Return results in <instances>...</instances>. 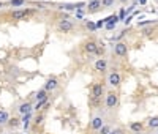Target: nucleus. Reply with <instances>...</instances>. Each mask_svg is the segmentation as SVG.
Segmentation results:
<instances>
[{
	"label": "nucleus",
	"mask_w": 158,
	"mask_h": 134,
	"mask_svg": "<svg viewBox=\"0 0 158 134\" xmlns=\"http://www.w3.org/2000/svg\"><path fill=\"white\" fill-rule=\"evenodd\" d=\"M103 95H104V85L101 82H95L94 85H92V88H90V96H89L90 104L92 106H97L100 103V99H101Z\"/></svg>",
	"instance_id": "f257e3e1"
},
{
	"label": "nucleus",
	"mask_w": 158,
	"mask_h": 134,
	"mask_svg": "<svg viewBox=\"0 0 158 134\" xmlns=\"http://www.w3.org/2000/svg\"><path fill=\"white\" fill-rule=\"evenodd\" d=\"M73 29H74V22L68 18H63L57 22V30L62 33H70V32H73Z\"/></svg>",
	"instance_id": "f03ea898"
},
{
	"label": "nucleus",
	"mask_w": 158,
	"mask_h": 134,
	"mask_svg": "<svg viewBox=\"0 0 158 134\" xmlns=\"http://www.w3.org/2000/svg\"><path fill=\"white\" fill-rule=\"evenodd\" d=\"M106 107H108V111H111V109H115L117 107V104H118V95H117V91L115 90H111V91H108L106 93Z\"/></svg>",
	"instance_id": "7ed1b4c3"
},
{
	"label": "nucleus",
	"mask_w": 158,
	"mask_h": 134,
	"mask_svg": "<svg viewBox=\"0 0 158 134\" xmlns=\"http://www.w3.org/2000/svg\"><path fill=\"white\" fill-rule=\"evenodd\" d=\"M100 10H103V5H101V0H89L87 2V6H85V11L89 14H95Z\"/></svg>",
	"instance_id": "20e7f679"
},
{
	"label": "nucleus",
	"mask_w": 158,
	"mask_h": 134,
	"mask_svg": "<svg viewBox=\"0 0 158 134\" xmlns=\"http://www.w3.org/2000/svg\"><path fill=\"white\" fill-rule=\"evenodd\" d=\"M60 87V84H59V79L57 77H54V76H51V77H48L46 79V82H44V90L46 91H49V93H52L54 90H57Z\"/></svg>",
	"instance_id": "39448f33"
},
{
	"label": "nucleus",
	"mask_w": 158,
	"mask_h": 134,
	"mask_svg": "<svg viewBox=\"0 0 158 134\" xmlns=\"http://www.w3.org/2000/svg\"><path fill=\"white\" fill-rule=\"evenodd\" d=\"M114 54L117 57H127L128 55V46L123 41H118L114 44Z\"/></svg>",
	"instance_id": "423d86ee"
},
{
	"label": "nucleus",
	"mask_w": 158,
	"mask_h": 134,
	"mask_svg": "<svg viewBox=\"0 0 158 134\" xmlns=\"http://www.w3.org/2000/svg\"><path fill=\"white\" fill-rule=\"evenodd\" d=\"M18 112H19L21 117H22V115H27V114H32V112H33V104H32L30 101H22V103H19Z\"/></svg>",
	"instance_id": "0eeeda50"
},
{
	"label": "nucleus",
	"mask_w": 158,
	"mask_h": 134,
	"mask_svg": "<svg viewBox=\"0 0 158 134\" xmlns=\"http://www.w3.org/2000/svg\"><path fill=\"white\" fill-rule=\"evenodd\" d=\"M120 82H122V77H120V74H118L117 71H112V73L108 76V84H109L111 87L117 88L118 85H120Z\"/></svg>",
	"instance_id": "6e6552de"
},
{
	"label": "nucleus",
	"mask_w": 158,
	"mask_h": 134,
	"mask_svg": "<svg viewBox=\"0 0 158 134\" xmlns=\"http://www.w3.org/2000/svg\"><path fill=\"white\" fill-rule=\"evenodd\" d=\"M84 52L89 54V55H94V54H97V49H98V44L94 41V39H89V41L84 43Z\"/></svg>",
	"instance_id": "1a4fd4ad"
},
{
	"label": "nucleus",
	"mask_w": 158,
	"mask_h": 134,
	"mask_svg": "<svg viewBox=\"0 0 158 134\" xmlns=\"http://www.w3.org/2000/svg\"><path fill=\"white\" fill-rule=\"evenodd\" d=\"M103 126H104V120H103V117L97 115V117L92 118V122H90V129H92V131H100Z\"/></svg>",
	"instance_id": "9d476101"
},
{
	"label": "nucleus",
	"mask_w": 158,
	"mask_h": 134,
	"mask_svg": "<svg viewBox=\"0 0 158 134\" xmlns=\"http://www.w3.org/2000/svg\"><path fill=\"white\" fill-rule=\"evenodd\" d=\"M29 13H30V10H25V8H22V10H13L11 11V18L15 21H21V19H24L25 16H27Z\"/></svg>",
	"instance_id": "9b49d317"
},
{
	"label": "nucleus",
	"mask_w": 158,
	"mask_h": 134,
	"mask_svg": "<svg viewBox=\"0 0 158 134\" xmlns=\"http://www.w3.org/2000/svg\"><path fill=\"white\" fill-rule=\"evenodd\" d=\"M106 70H108V60L103 59V57L98 59L95 62V71H100L101 73V71H106Z\"/></svg>",
	"instance_id": "f8f14e48"
},
{
	"label": "nucleus",
	"mask_w": 158,
	"mask_h": 134,
	"mask_svg": "<svg viewBox=\"0 0 158 134\" xmlns=\"http://www.w3.org/2000/svg\"><path fill=\"white\" fill-rule=\"evenodd\" d=\"M128 128H130V131H133L135 134H138V132H142V129H144V123H141V122H131Z\"/></svg>",
	"instance_id": "ddd939ff"
},
{
	"label": "nucleus",
	"mask_w": 158,
	"mask_h": 134,
	"mask_svg": "<svg viewBox=\"0 0 158 134\" xmlns=\"http://www.w3.org/2000/svg\"><path fill=\"white\" fill-rule=\"evenodd\" d=\"M30 120H32V114H27V115H22V117H21V122H22L24 131H27V129L30 128Z\"/></svg>",
	"instance_id": "4468645a"
},
{
	"label": "nucleus",
	"mask_w": 158,
	"mask_h": 134,
	"mask_svg": "<svg viewBox=\"0 0 158 134\" xmlns=\"http://www.w3.org/2000/svg\"><path fill=\"white\" fill-rule=\"evenodd\" d=\"M10 122V114L5 109H0V125H8Z\"/></svg>",
	"instance_id": "2eb2a0df"
},
{
	"label": "nucleus",
	"mask_w": 158,
	"mask_h": 134,
	"mask_svg": "<svg viewBox=\"0 0 158 134\" xmlns=\"http://www.w3.org/2000/svg\"><path fill=\"white\" fill-rule=\"evenodd\" d=\"M36 101H43V99H48L49 98V91H46L44 88H41V90H38L36 91Z\"/></svg>",
	"instance_id": "dca6fc26"
},
{
	"label": "nucleus",
	"mask_w": 158,
	"mask_h": 134,
	"mask_svg": "<svg viewBox=\"0 0 158 134\" xmlns=\"http://www.w3.org/2000/svg\"><path fill=\"white\" fill-rule=\"evenodd\" d=\"M147 126H149L150 129H158V115H155V117L149 118V122H147Z\"/></svg>",
	"instance_id": "f3484780"
},
{
	"label": "nucleus",
	"mask_w": 158,
	"mask_h": 134,
	"mask_svg": "<svg viewBox=\"0 0 158 134\" xmlns=\"http://www.w3.org/2000/svg\"><path fill=\"white\" fill-rule=\"evenodd\" d=\"M8 5L13 6V8H21V6L25 5V0H10Z\"/></svg>",
	"instance_id": "a211bd4d"
},
{
	"label": "nucleus",
	"mask_w": 158,
	"mask_h": 134,
	"mask_svg": "<svg viewBox=\"0 0 158 134\" xmlns=\"http://www.w3.org/2000/svg\"><path fill=\"white\" fill-rule=\"evenodd\" d=\"M21 123H22V122H21L19 118H15V117H13V118H10V122H8V126H10V128H18V126H19Z\"/></svg>",
	"instance_id": "6ab92c4d"
},
{
	"label": "nucleus",
	"mask_w": 158,
	"mask_h": 134,
	"mask_svg": "<svg viewBox=\"0 0 158 134\" xmlns=\"http://www.w3.org/2000/svg\"><path fill=\"white\" fill-rule=\"evenodd\" d=\"M59 8H60V10H67V11L77 10V8H76V3H62V5H59Z\"/></svg>",
	"instance_id": "aec40b11"
},
{
	"label": "nucleus",
	"mask_w": 158,
	"mask_h": 134,
	"mask_svg": "<svg viewBox=\"0 0 158 134\" xmlns=\"http://www.w3.org/2000/svg\"><path fill=\"white\" fill-rule=\"evenodd\" d=\"M111 131H112V129H111V126H109V125H104V126L98 131V134H109Z\"/></svg>",
	"instance_id": "412c9836"
},
{
	"label": "nucleus",
	"mask_w": 158,
	"mask_h": 134,
	"mask_svg": "<svg viewBox=\"0 0 158 134\" xmlns=\"http://www.w3.org/2000/svg\"><path fill=\"white\" fill-rule=\"evenodd\" d=\"M101 5L103 8H111L114 5V0H101Z\"/></svg>",
	"instance_id": "4be33fe9"
},
{
	"label": "nucleus",
	"mask_w": 158,
	"mask_h": 134,
	"mask_svg": "<svg viewBox=\"0 0 158 134\" xmlns=\"http://www.w3.org/2000/svg\"><path fill=\"white\" fill-rule=\"evenodd\" d=\"M115 25H117V21H111V22H108V24H104L106 30H112V29H115Z\"/></svg>",
	"instance_id": "5701e85b"
},
{
	"label": "nucleus",
	"mask_w": 158,
	"mask_h": 134,
	"mask_svg": "<svg viewBox=\"0 0 158 134\" xmlns=\"http://www.w3.org/2000/svg\"><path fill=\"white\" fill-rule=\"evenodd\" d=\"M85 27H87L89 30H92V32L97 30V24H94V22H85Z\"/></svg>",
	"instance_id": "b1692460"
},
{
	"label": "nucleus",
	"mask_w": 158,
	"mask_h": 134,
	"mask_svg": "<svg viewBox=\"0 0 158 134\" xmlns=\"http://www.w3.org/2000/svg\"><path fill=\"white\" fill-rule=\"evenodd\" d=\"M156 21H144V22H138V27H146V25H150V24H155Z\"/></svg>",
	"instance_id": "393cba45"
},
{
	"label": "nucleus",
	"mask_w": 158,
	"mask_h": 134,
	"mask_svg": "<svg viewBox=\"0 0 158 134\" xmlns=\"http://www.w3.org/2000/svg\"><path fill=\"white\" fill-rule=\"evenodd\" d=\"M104 54V46L103 44H98V49H97V55H103Z\"/></svg>",
	"instance_id": "a878e982"
},
{
	"label": "nucleus",
	"mask_w": 158,
	"mask_h": 134,
	"mask_svg": "<svg viewBox=\"0 0 158 134\" xmlns=\"http://www.w3.org/2000/svg\"><path fill=\"white\" fill-rule=\"evenodd\" d=\"M125 33H127V30H122V32H118V35H117V36H114V41H117V43H118V39H120V38H122V36H123Z\"/></svg>",
	"instance_id": "bb28decb"
},
{
	"label": "nucleus",
	"mask_w": 158,
	"mask_h": 134,
	"mask_svg": "<svg viewBox=\"0 0 158 134\" xmlns=\"http://www.w3.org/2000/svg\"><path fill=\"white\" fill-rule=\"evenodd\" d=\"M43 118H44L43 115H38V117L35 118V122H33V123H35V125H41V122H43Z\"/></svg>",
	"instance_id": "cd10ccee"
},
{
	"label": "nucleus",
	"mask_w": 158,
	"mask_h": 134,
	"mask_svg": "<svg viewBox=\"0 0 158 134\" xmlns=\"http://www.w3.org/2000/svg\"><path fill=\"white\" fill-rule=\"evenodd\" d=\"M101 27H104V21H98L97 22V29H101Z\"/></svg>",
	"instance_id": "c85d7f7f"
},
{
	"label": "nucleus",
	"mask_w": 158,
	"mask_h": 134,
	"mask_svg": "<svg viewBox=\"0 0 158 134\" xmlns=\"http://www.w3.org/2000/svg\"><path fill=\"white\" fill-rule=\"evenodd\" d=\"M133 11H135V6H130V8L127 10V16H128V14H131Z\"/></svg>",
	"instance_id": "c756f323"
},
{
	"label": "nucleus",
	"mask_w": 158,
	"mask_h": 134,
	"mask_svg": "<svg viewBox=\"0 0 158 134\" xmlns=\"http://www.w3.org/2000/svg\"><path fill=\"white\" fill-rule=\"evenodd\" d=\"M150 32H153V29H146L144 30V35H150Z\"/></svg>",
	"instance_id": "7c9ffc66"
},
{
	"label": "nucleus",
	"mask_w": 158,
	"mask_h": 134,
	"mask_svg": "<svg viewBox=\"0 0 158 134\" xmlns=\"http://www.w3.org/2000/svg\"><path fill=\"white\" fill-rule=\"evenodd\" d=\"M136 2L141 3V5H146V3H147V0H136Z\"/></svg>",
	"instance_id": "2f4dec72"
},
{
	"label": "nucleus",
	"mask_w": 158,
	"mask_h": 134,
	"mask_svg": "<svg viewBox=\"0 0 158 134\" xmlns=\"http://www.w3.org/2000/svg\"><path fill=\"white\" fill-rule=\"evenodd\" d=\"M117 2H120V3H123V5H125V3L128 2V0H117Z\"/></svg>",
	"instance_id": "473e14b6"
},
{
	"label": "nucleus",
	"mask_w": 158,
	"mask_h": 134,
	"mask_svg": "<svg viewBox=\"0 0 158 134\" xmlns=\"http://www.w3.org/2000/svg\"><path fill=\"white\" fill-rule=\"evenodd\" d=\"M2 6H3V3H2V2H0V8H2Z\"/></svg>",
	"instance_id": "72a5a7b5"
},
{
	"label": "nucleus",
	"mask_w": 158,
	"mask_h": 134,
	"mask_svg": "<svg viewBox=\"0 0 158 134\" xmlns=\"http://www.w3.org/2000/svg\"><path fill=\"white\" fill-rule=\"evenodd\" d=\"M153 2H155V3H158V0H153Z\"/></svg>",
	"instance_id": "f704fd0d"
}]
</instances>
